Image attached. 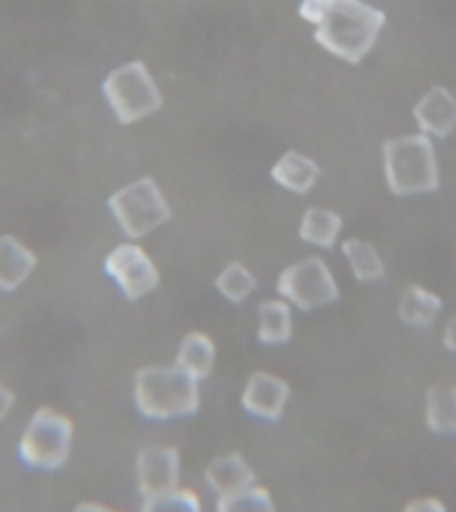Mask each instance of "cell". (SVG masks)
<instances>
[{"instance_id": "30bf717a", "label": "cell", "mask_w": 456, "mask_h": 512, "mask_svg": "<svg viewBox=\"0 0 456 512\" xmlns=\"http://www.w3.org/2000/svg\"><path fill=\"white\" fill-rule=\"evenodd\" d=\"M288 400H291V387L283 376L272 374V371H254L248 376L243 395H240V406L243 411L264 422H278L283 411H286Z\"/></svg>"}, {"instance_id": "6da1fadb", "label": "cell", "mask_w": 456, "mask_h": 512, "mask_svg": "<svg viewBox=\"0 0 456 512\" xmlns=\"http://www.w3.org/2000/svg\"><path fill=\"white\" fill-rule=\"evenodd\" d=\"M384 22L387 16L382 8L371 6L366 0H342L312 30H315V43L323 51L347 64H358L374 51Z\"/></svg>"}, {"instance_id": "484cf974", "label": "cell", "mask_w": 456, "mask_h": 512, "mask_svg": "<svg viewBox=\"0 0 456 512\" xmlns=\"http://www.w3.org/2000/svg\"><path fill=\"white\" fill-rule=\"evenodd\" d=\"M14 403H16V395L11 392V387H6V384L0 382V422H3L8 414H11Z\"/></svg>"}, {"instance_id": "4316f807", "label": "cell", "mask_w": 456, "mask_h": 512, "mask_svg": "<svg viewBox=\"0 0 456 512\" xmlns=\"http://www.w3.org/2000/svg\"><path fill=\"white\" fill-rule=\"evenodd\" d=\"M443 347L456 355V318L448 320L446 328H443Z\"/></svg>"}, {"instance_id": "cb8c5ba5", "label": "cell", "mask_w": 456, "mask_h": 512, "mask_svg": "<svg viewBox=\"0 0 456 512\" xmlns=\"http://www.w3.org/2000/svg\"><path fill=\"white\" fill-rule=\"evenodd\" d=\"M339 3H342V0H302V3H299V16H302L307 24H312V27H318Z\"/></svg>"}, {"instance_id": "7a4b0ae2", "label": "cell", "mask_w": 456, "mask_h": 512, "mask_svg": "<svg viewBox=\"0 0 456 512\" xmlns=\"http://www.w3.org/2000/svg\"><path fill=\"white\" fill-rule=\"evenodd\" d=\"M384 182L392 195H430L440 187V166L435 142L424 134H406L387 139L382 147Z\"/></svg>"}, {"instance_id": "603a6c76", "label": "cell", "mask_w": 456, "mask_h": 512, "mask_svg": "<svg viewBox=\"0 0 456 512\" xmlns=\"http://www.w3.org/2000/svg\"><path fill=\"white\" fill-rule=\"evenodd\" d=\"M139 512H203L198 491L192 488H171L166 494H155L142 499V510Z\"/></svg>"}, {"instance_id": "44dd1931", "label": "cell", "mask_w": 456, "mask_h": 512, "mask_svg": "<svg viewBox=\"0 0 456 512\" xmlns=\"http://www.w3.org/2000/svg\"><path fill=\"white\" fill-rule=\"evenodd\" d=\"M214 286L222 299H227L230 304H240L256 291V275L243 262H230L216 275Z\"/></svg>"}, {"instance_id": "ba28073f", "label": "cell", "mask_w": 456, "mask_h": 512, "mask_svg": "<svg viewBox=\"0 0 456 512\" xmlns=\"http://www.w3.org/2000/svg\"><path fill=\"white\" fill-rule=\"evenodd\" d=\"M104 272L131 302L152 294L160 283L158 264L152 262V256L134 240L112 248L104 259Z\"/></svg>"}, {"instance_id": "8fae6325", "label": "cell", "mask_w": 456, "mask_h": 512, "mask_svg": "<svg viewBox=\"0 0 456 512\" xmlns=\"http://www.w3.org/2000/svg\"><path fill=\"white\" fill-rule=\"evenodd\" d=\"M414 120L419 134L446 139L456 131V96L446 86H432L422 94L414 107Z\"/></svg>"}, {"instance_id": "ffe728a7", "label": "cell", "mask_w": 456, "mask_h": 512, "mask_svg": "<svg viewBox=\"0 0 456 512\" xmlns=\"http://www.w3.org/2000/svg\"><path fill=\"white\" fill-rule=\"evenodd\" d=\"M424 422L438 435H456V387H432L427 392Z\"/></svg>"}, {"instance_id": "52a82bcc", "label": "cell", "mask_w": 456, "mask_h": 512, "mask_svg": "<svg viewBox=\"0 0 456 512\" xmlns=\"http://www.w3.org/2000/svg\"><path fill=\"white\" fill-rule=\"evenodd\" d=\"M275 288L280 299H286L294 310L302 312L320 310L339 299V283L323 256H307L288 264L278 275Z\"/></svg>"}, {"instance_id": "5bb4252c", "label": "cell", "mask_w": 456, "mask_h": 512, "mask_svg": "<svg viewBox=\"0 0 456 512\" xmlns=\"http://www.w3.org/2000/svg\"><path fill=\"white\" fill-rule=\"evenodd\" d=\"M38 267V256L32 254L14 235L0 238V291H16L27 283L32 272Z\"/></svg>"}, {"instance_id": "277c9868", "label": "cell", "mask_w": 456, "mask_h": 512, "mask_svg": "<svg viewBox=\"0 0 456 512\" xmlns=\"http://www.w3.org/2000/svg\"><path fill=\"white\" fill-rule=\"evenodd\" d=\"M102 94L110 104L112 115L123 126L150 118L163 107V94H160L158 83L152 78V72L147 70V64L139 62V59L115 67L104 78Z\"/></svg>"}, {"instance_id": "7c38bea8", "label": "cell", "mask_w": 456, "mask_h": 512, "mask_svg": "<svg viewBox=\"0 0 456 512\" xmlns=\"http://www.w3.org/2000/svg\"><path fill=\"white\" fill-rule=\"evenodd\" d=\"M272 182L278 184L280 190L294 192V195H307L315 190L320 179V166L310 155L299 150H286L270 168Z\"/></svg>"}, {"instance_id": "e0dca14e", "label": "cell", "mask_w": 456, "mask_h": 512, "mask_svg": "<svg viewBox=\"0 0 456 512\" xmlns=\"http://www.w3.org/2000/svg\"><path fill=\"white\" fill-rule=\"evenodd\" d=\"M216 363V344L214 339L203 331H190L184 336L182 344H179V352H176V363L184 371L190 374L192 379L203 382L206 376H211Z\"/></svg>"}, {"instance_id": "3957f363", "label": "cell", "mask_w": 456, "mask_h": 512, "mask_svg": "<svg viewBox=\"0 0 456 512\" xmlns=\"http://www.w3.org/2000/svg\"><path fill=\"white\" fill-rule=\"evenodd\" d=\"M134 406L147 419H184L200 408V382L179 366H144L134 376Z\"/></svg>"}, {"instance_id": "d4e9b609", "label": "cell", "mask_w": 456, "mask_h": 512, "mask_svg": "<svg viewBox=\"0 0 456 512\" xmlns=\"http://www.w3.org/2000/svg\"><path fill=\"white\" fill-rule=\"evenodd\" d=\"M403 512H448V507L435 496H419V499H411Z\"/></svg>"}, {"instance_id": "d6986e66", "label": "cell", "mask_w": 456, "mask_h": 512, "mask_svg": "<svg viewBox=\"0 0 456 512\" xmlns=\"http://www.w3.org/2000/svg\"><path fill=\"white\" fill-rule=\"evenodd\" d=\"M342 256L347 267H350L352 278L358 283H379V280H384V272H387L384 270V259L368 240L347 238L342 243Z\"/></svg>"}, {"instance_id": "9c48e42d", "label": "cell", "mask_w": 456, "mask_h": 512, "mask_svg": "<svg viewBox=\"0 0 456 512\" xmlns=\"http://www.w3.org/2000/svg\"><path fill=\"white\" fill-rule=\"evenodd\" d=\"M182 456L174 446H147L136 456V488L142 499L179 488Z\"/></svg>"}, {"instance_id": "ac0fdd59", "label": "cell", "mask_w": 456, "mask_h": 512, "mask_svg": "<svg viewBox=\"0 0 456 512\" xmlns=\"http://www.w3.org/2000/svg\"><path fill=\"white\" fill-rule=\"evenodd\" d=\"M443 310V302L435 291L424 286H408L403 294H400L398 302V318L406 323V326L414 328H427L435 323V318Z\"/></svg>"}, {"instance_id": "83f0119b", "label": "cell", "mask_w": 456, "mask_h": 512, "mask_svg": "<svg viewBox=\"0 0 456 512\" xmlns=\"http://www.w3.org/2000/svg\"><path fill=\"white\" fill-rule=\"evenodd\" d=\"M72 512H118V510H112V507H107V504H99V502H83V504H78V507H75Z\"/></svg>"}, {"instance_id": "9a60e30c", "label": "cell", "mask_w": 456, "mask_h": 512, "mask_svg": "<svg viewBox=\"0 0 456 512\" xmlns=\"http://www.w3.org/2000/svg\"><path fill=\"white\" fill-rule=\"evenodd\" d=\"M294 334V307L286 299H264L256 307V339L267 347L286 344Z\"/></svg>"}, {"instance_id": "4fadbf2b", "label": "cell", "mask_w": 456, "mask_h": 512, "mask_svg": "<svg viewBox=\"0 0 456 512\" xmlns=\"http://www.w3.org/2000/svg\"><path fill=\"white\" fill-rule=\"evenodd\" d=\"M203 480H206V486L219 499V496L238 494L243 488L254 486L256 475L254 467L248 464V459H243L240 454H222L208 462L206 472H203Z\"/></svg>"}, {"instance_id": "7402d4cb", "label": "cell", "mask_w": 456, "mask_h": 512, "mask_svg": "<svg viewBox=\"0 0 456 512\" xmlns=\"http://www.w3.org/2000/svg\"><path fill=\"white\" fill-rule=\"evenodd\" d=\"M216 512H278L275 499L264 486L254 483V486L243 488L238 494L219 496L216 499Z\"/></svg>"}, {"instance_id": "5b68a950", "label": "cell", "mask_w": 456, "mask_h": 512, "mask_svg": "<svg viewBox=\"0 0 456 512\" xmlns=\"http://www.w3.org/2000/svg\"><path fill=\"white\" fill-rule=\"evenodd\" d=\"M72 438L75 430L70 416L54 408H38L19 438V456L32 470H62L72 454Z\"/></svg>"}, {"instance_id": "8992f818", "label": "cell", "mask_w": 456, "mask_h": 512, "mask_svg": "<svg viewBox=\"0 0 456 512\" xmlns=\"http://www.w3.org/2000/svg\"><path fill=\"white\" fill-rule=\"evenodd\" d=\"M110 211L126 238L139 240L171 219V206L155 179L142 176L110 195Z\"/></svg>"}, {"instance_id": "2e32d148", "label": "cell", "mask_w": 456, "mask_h": 512, "mask_svg": "<svg viewBox=\"0 0 456 512\" xmlns=\"http://www.w3.org/2000/svg\"><path fill=\"white\" fill-rule=\"evenodd\" d=\"M342 216L326 206H310L304 211L302 222H299V238L312 248H334L342 235Z\"/></svg>"}]
</instances>
